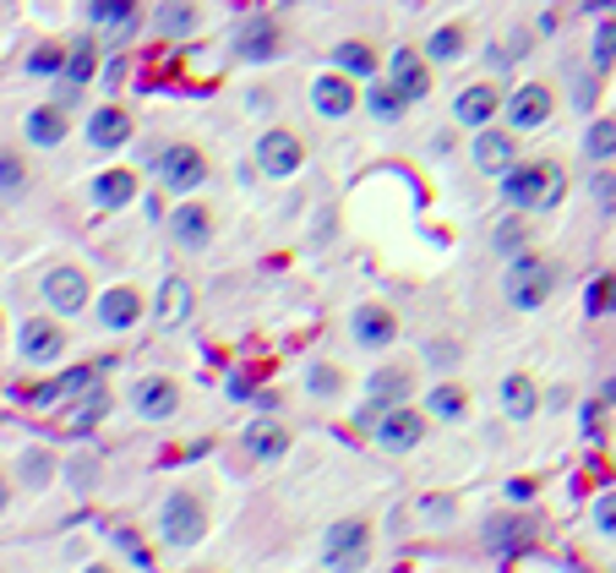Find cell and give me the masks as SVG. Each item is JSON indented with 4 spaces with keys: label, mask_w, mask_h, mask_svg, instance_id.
Returning a JSON list of instances; mask_svg holds the SVG:
<instances>
[{
    "label": "cell",
    "mask_w": 616,
    "mask_h": 573,
    "mask_svg": "<svg viewBox=\"0 0 616 573\" xmlns=\"http://www.w3.org/2000/svg\"><path fill=\"white\" fill-rule=\"evenodd\" d=\"M366 546H371L366 519H338V524L322 535V562H328V573H360V568H366Z\"/></svg>",
    "instance_id": "cell-2"
},
{
    "label": "cell",
    "mask_w": 616,
    "mask_h": 573,
    "mask_svg": "<svg viewBox=\"0 0 616 573\" xmlns=\"http://www.w3.org/2000/svg\"><path fill=\"white\" fill-rule=\"evenodd\" d=\"M137 317H143V295H137L132 284L104 290V301H99V322H104V328H115V333H121V328H132Z\"/></svg>",
    "instance_id": "cell-14"
},
{
    "label": "cell",
    "mask_w": 616,
    "mask_h": 573,
    "mask_svg": "<svg viewBox=\"0 0 616 573\" xmlns=\"http://www.w3.org/2000/svg\"><path fill=\"white\" fill-rule=\"evenodd\" d=\"M475 164L491 170V175H507L513 170V137L507 132H480L475 137Z\"/></svg>",
    "instance_id": "cell-20"
},
{
    "label": "cell",
    "mask_w": 616,
    "mask_h": 573,
    "mask_svg": "<svg viewBox=\"0 0 616 573\" xmlns=\"http://www.w3.org/2000/svg\"><path fill=\"white\" fill-rule=\"evenodd\" d=\"M453 115H458L464 126H485V121L496 115V88H485V83H480V88H464L458 105H453Z\"/></svg>",
    "instance_id": "cell-24"
},
{
    "label": "cell",
    "mask_w": 616,
    "mask_h": 573,
    "mask_svg": "<svg viewBox=\"0 0 616 573\" xmlns=\"http://www.w3.org/2000/svg\"><path fill=\"white\" fill-rule=\"evenodd\" d=\"M159 317H164V322H181V317H186V284H181V279H164V295H159Z\"/></svg>",
    "instance_id": "cell-35"
},
{
    "label": "cell",
    "mask_w": 616,
    "mask_h": 573,
    "mask_svg": "<svg viewBox=\"0 0 616 573\" xmlns=\"http://www.w3.org/2000/svg\"><path fill=\"white\" fill-rule=\"evenodd\" d=\"M529 491H534L529 480H513V486H507V497H513V502H529Z\"/></svg>",
    "instance_id": "cell-43"
},
{
    "label": "cell",
    "mask_w": 616,
    "mask_h": 573,
    "mask_svg": "<svg viewBox=\"0 0 616 573\" xmlns=\"http://www.w3.org/2000/svg\"><path fill=\"white\" fill-rule=\"evenodd\" d=\"M257 164H262L268 175H295V170H300V143H295L289 132H268V137L257 143Z\"/></svg>",
    "instance_id": "cell-12"
},
{
    "label": "cell",
    "mask_w": 616,
    "mask_h": 573,
    "mask_svg": "<svg viewBox=\"0 0 616 573\" xmlns=\"http://www.w3.org/2000/svg\"><path fill=\"white\" fill-rule=\"evenodd\" d=\"M551 263H540V257H518L513 263V273H507V301L518 306V312H534L545 295H551Z\"/></svg>",
    "instance_id": "cell-4"
},
{
    "label": "cell",
    "mask_w": 616,
    "mask_h": 573,
    "mask_svg": "<svg viewBox=\"0 0 616 573\" xmlns=\"http://www.w3.org/2000/svg\"><path fill=\"white\" fill-rule=\"evenodd\" d=\"M94 203H99V208H126V203H137V175H132V170H104V175L94 181Z\"/></svg>",
    "instance_id": "cell-21"
},
{
    "label": "cell",
    "mask_w": 616,
    "mask_h": 573,
    "mask_svg": "<svg viewBox=\"0 0 616 573\" xmlns=\"http://www.w3.org/2000/svg\"><path fill=\"white\" fill-rule=\"evenodd\" d=\"M0 192H7V203H17V192H23V164H17V154L0 159Z\"/></svg>",
    "instance_id": "cell-37"
},
{
    "label": "cell",
    "mask_w": 616,
    "mask_h": 573,
    "mask_svg": "<svg viewBox=\"0 0 616 573\" xmlns=\"http://www.w3.org/2000/svg\"><path fill=\"white\" fill-rule=\"evenodd\" d=\"M556 192H562V175L551 164H513L502 175V203L513 208H545Z\"/></svg>",
    "instance_id": "cell-1"
},
{
    "label": "cell",
    "mask_w": 616,
    "mask_h": 573,
    "mask_svg": "<svg viewBox=\"0 0 616 573\" xmlns=\"http://www.w3.org/2000/svg\"><path fill=\"white\" fill-rule=\"evenodd\" d=\"M338 72L344 77H360V83H377V50L371 45H360V39H349V45H338Z\"/></svg>",
    "instance_id": "cell-25"
},
{
    "label": "cell",
    "mask_w": 616,
    "mask_h": 573,
    "mask_svg": "<svg viewBox=\"0 0 616 573\" xmlns=\"http://www.w3.org/2000/svg\"><path fill=\"white\" fill-rule=\"evenodd\" d=\"M387 83L404 94V99H426V88H431V77H426V66H420V56L404 45V50H393V61H387Z\"/></svg>",
    "instance_id": "cell-11"
},
{
    "label": "cell",
    "mask_w": 616,
    "mask_h": 573,
    "mask_svg": "<svg viewBox=\"0 0 616 573\" xmlns=\"http://www.w3.org/2000/svg\"><path fill=\"white\" fill-rule=\"evenodd\" d=\"M594 524H600L605 535H616V497H600V502H594Z\"/></svg>",
    "instance_id": "cell-41"
},
{
    "label": "cell",
    "mask_w": 616,
    "mask_h": 573,
    "mask_svg": "<svg viewBox=\"0 0 616 573\" xmlns=\"http://www.w3.org/2000/svg\"><path fill=\"white\" fill-rule=\"evenodd\" d=\"M605 306H616V284H611V279H600V284H594V290H589V312H594V317H600V312H605Z\"/></svg>",
    "instance_id": "cell-40"
},
{
    "label": "cell",
    "mask_w": 616,
    "mask_h": 573,
    "mask_svg": "<svg viewBox=\"0 0 616 573\" xmlns=\"http://www.w3.org/2000/svg\"><path fill=\"white\" fill-rule=\"evenodd\" d=\"M28 143H34V148L66 143V115H61V105H39V110L28 115Z\"/></svg>",
    "instance_id": "cell-22"
},
{
    "label": "cell",
    "mask_w": 616,
    "mask_h": 573,
    "mask_svg": "<svg viewBox=\"0 0 616 573\" xmlns=\"http://www.w3.org/2000/svg\"><path fill=\"white\" fill-rule=\"evenodd\" d=\"M153 164H159V175H164L175 192H192V186H202V175H208V164H202L197 148H164Z\"/></svg>",
    "instance_id": "cell-7"
},
{
    "label": "cell",
    "mask_w": 616,
    "mask_h": 573,
    "mask_svg": "<svg viewBox=\"0 0 616 573\" xmlns=\"http://www.w3.org/2000/svg\"><path fill=\"white\" fill-rule=\"evenodd\" d=\"M507 121H513L518 132H534V126H545V121H551V88H540V83H523V88L507 99Z\"/></svg>",
    "instance_id": "cell-6"
},
{
    "label": "cell",
    "mask_w": 616,
    "mask_h": 573,
    "mask_svg": "<svg viewBox=\"0 0 616 573\" xmlns=\"http://www.w3.org/2000/svg\"><path fill=\"white\" fill-rule=\"evenodd\" d=\"M311 105H317V115H328V121L355 115V88H349V77H344V72H322V77L311 83Z\"/></svg>",
    "instance_id": "cell-5"
},
{
    "label": "cell",
    "mask_w": 616,
    "mask_h": 573,
    "mask_svg": "<svg viewBox=\"0 0 616 573\" xmlns=\"http://www.w3.org/2000/svg\"><path fill=\"white\" fill-rule=\"evenodd\" d=\"M61 350H66V333H61L56 322H45V317L23 322V355H28V361H56Z\"/></svg>",
    "instance_id": "cell-17"
},
{
    "label": "cell",
    "mask_w": 616,
    "mask_h": 573,
    "mask_svg": "<svg viewBox=\"0 0 616 573\" xmlns=\"http://www.w3.org/2000/svg\"><path fill=\"white\" fill-rule=\"evenodd\" d=\"M518 241H523L518 224H502V230H496V252H518Z\"/></svg>",
    "instance_id": "cell-42"
},
{
    "label": "cell",
    "mask_w": 616,
    "mask_h": 573,
    "mask_svg": "<svg viewBox=\"0 0 616 573\" xmlns=\"http://www.w3.org/2000/svg\"><path fill=\"white\" fill-rule=\"evenodd\" d=\"M616 61V23H600L594 28V66H611Z\"/></svg>",
    "instance_id": "cell-38"
},
{
    "label": "cell",
    "mask_w": 616,
    "mask_h": 573,
    "mask_svg": "<svg viewBox=\"0 0 616 573\" xmlns=\"http://www.w3.org/2000/svg\"><path fill=\"white\" fill-rule=\"evenodd\" d=\"M502 404H507L513 420H529V415L540 410V393H534L529 377H507V382H502Z\"/></svg>",
    "instance_id": "cell-26"
},
{
    "label": "cell",
    "mask_w": 616,
    "mask_h": 573,
    "mask_svg": "<svg viewBox=\"0 0 616 573\" xmlns=\"http://www.w3.org/2000/svg\"><path fill=\"white\" fill-rule=\"evenodd\" d=\"M159 529H164V540L170 546H197L202 540V529H208V513H202V502L197 497H186V491H175L164 508H159Z\"/></svg>",
    "instance_id": "cell-3"
},
{
    "label": "cell",
    "mask_w": 616,
    "mask_h": 573,
    "mask_svg": "<svg viewBox=\"0 0 616 573\" xmlns=\"http://www.w3.org/2000/svg\"><path fill=\"white\" fill-rule=\"evenodd\" d=\"M246 448H251L257 459H284V453H289V431H284L279 420H251V426H246Z\"/></svg>",
    "instance_id": "cell-23"
},
{
    "label": "cell",
    "mask_w": 616,
    "mask_h": 573,
    "mask_svg": "<svg viewBox=\"0 0 616 573\" xmlns=\"http://www.w3.org/2000/svg\"><path fill=\"white\" fill-rule=\"evenodd\" d=\"M132 404H137V415H148V420H164V415H175L181 393H175V382H164V377H148V382H137Z\"/></svg>",
    "instance_id": "cell-15"
},
{
    "label": "cell",
    "mask_w": 616,
    "mask_h": 573,
    "mask_svg": "<svg viewBox=\"0 0 616 573\" xmlns=\"http://www.w3.org/2000/svg\"><path fill=\"white\" fill-rule=\"evenodd\" d=\"M431 410H436L442 420H458V415H464V393H458L453 382H442V388H431Z\"/></svg>",
    "instance_id": "cell-36"
},
{
    "label": "cell",
    "mask_w": 616,
    "mask_h": 573,
    "mask_svg": "<svg viewBox=\"0 0 616 573\" xmlns=\"http://www.w3.org/2000/svg\"><path fill=\"white\" fill-rule=\"evenodd\" d=\"M66 77H72V83H88V77H94V39H77V45H72Z\"/></svg>",
    "instance_id": "cell-34"
},
{
    "label": "cell",
    "mask_w": 616,
    "mask_h": 573,
    "mask_svg": "<svg viewBox=\"0 0 616 573\" xmlns=\"http://www.w3.org/2000/svg\"><path fill=\"white\" fill-rule=\"evenodd\" d=\"M404 105H409V99H404L393 83H366V110H371L377 121H398Z\"/></svg>",
    "instance_id": "cell-27"
},
{
    "label": "cell",
    "mask_w": 616,
    "mask_h": 573,
    "mask_svg": "<svg viewBox=\"0 0 616 573\" xmlns=\"http://www.w3.org/2000/svg\"><path fill=\"white\" fill-rule=\"evenodd\" d=\"M426 50H431V61H458L464 56V28H436Z\"/></svg>",
    "instance_id": "cell-31"
},
{
    "label": "cell",
    "mask_w": 616,
    "mask_h": 573,
    "mask_svg": "<svg viewBox=\"0 0 616 573\" xmlns=\"http://www.w3.org/2000/svg\"><path fill=\"white\" fill-rule=\"evenodd\" d=\"M583 159H616V121H594L583 132Z\"/></svg>",
    "instance_id": "cell-30"
},
{
    "label": "cell",
    "mask_w": 616,
    "mask_h": 573,
    "mask_svg": "<svg viewBox=\"0 0 616 573\" xmlns=\"http://www.w3.org/2000/svg\"><path fill=\"white\" fill-rule=\"evenodd\" d=\"M77 393H99V371H72L66 382H50L39 399H45V404H56V399L66 404V399H77Z\"/></svg>",
    "instance_id": "cell-28"
},
{
    "label": "cell",
    "mask_w": 616,
    "mask_h": 573,
    "mask_svg": "<svg viewBox=\"0 0 616 573\" xmlns=\"http://www.w3.org/2000/svg\"><path fill=\"white\" fill-rule=\"evenodd\" d=\"M170 235L181 241V246H208V235H213V219H208V208L202 203H186V208H175V219H170Z\"/></svg>",
    "instance_id": "cell-16"
},
{
    "label": "cell",
    "mask_w": 616,
    "mask_h": 573,
    "mask_svg": "<svg viewBox=\"0 0 616 573\" xmlns=\"http://www.w3.org/2000/svg\"><path fill=\"white\" fill-rule=\"evenodd\" d=\"M420 431H426V420H420L409 404H393V410L377 420V442H382V448H393V453L415 448V442H420Z\"/></svg>",
    "instance_id": "cell-8"
},
{
    "label": "cell",
    "mask_w": 616,
    "mask_h": 573,
    "mask_svg": "<svg viewBox=\"0 0 616 573\" xmlns=\"http://www.w3.org/2000/svg\"><path fill=\"white\" fill-rule=\"evenodd\" d=\"M132 12H137V0H94V7H88V23H99V28H126Z\"/></svg>",
    "instance_id": "cell-29"
},
{
    "label": "cell",
    "mask_w": 616,
    "mask_h": 573,
    "mask_svg": "<svg viewBox=\"0 0 616 573\" xmlns=\"http://www.w3.org/2000/svg\"><path fill=\"white\" fill-rule=\"evenodd\" d=\"M192 23H197V12L186 7V0H164V7H159V28L164 34H186Z\"/></svg>",
    "instance_id": "cell-32"
},
{
    "label": "cell",
    "mask_w": 616,
    "mask_h": 573,
    "mask_svg": "<svg viewBox=\"0 0 616 573\" xmlns=\"http://www.w3.org/2000/svg\"><path fill=\"white\" fill-rule=\"evenodd\" d=\"M88 143L104 148V154H110V148H126V143H132V121H126L121 110H99V115L88 121Z\"/></svg>",
    "instance_id": "cell-19"
},
{
    "label": "cell",
    "mask_w": 616,
    "mask_h": 573,
    "mask_svg": "<svg viewBox=\"0 0 616 573\" xmlns=\"http://www.w3.org/2000/svg\"><path fill=\"white\" fill-rule=\"evenodd\" d=\"M83 573H110V568H104V562H94V568H83Z\"/></svg>",
    "instance_id": "cell-44"
},
{
    "label": "cell",
    "mask_w": 616,
    "mask_h": 573,
    "mask_svg": "<svg viewBox=\"0 0 616 573\" xmlns=\"http://www.w3.org/2000/svg\"><path fill=\"white\" fill-rule=\"evenodd\" d=\"M284 50V39H279V28L273 23H246L241 34H235V61H273Z\"/></svg>",
    "instance_id": "cell-10"
},
{
    "label": "cell",
    "mask_w": 616,
    "mask_h": 573,
    "mask_svg": "<svg viewBox=\"0 0 616 573\" xmlns=\"http://www.w3.org/2000/svg\"><path fill=\"white\" fill-rule=\"evenodd\" d=\"M45 301L56 312H83L88 306V279L77 268H56V273H45Z\"/></svg>",
    "instance_id": "cell-9"
},
{
    "label": "cell",
    "mask_w": 616,
    "mask_h": 573,
    "mask_svg": "<svg viewBox=\"0 0 616 573\" xmlns=\"http://www.w3.org/2000/svg\"><path fill=\"white\" fill-rule=\"evenodd\" d=\"M404 393H409V377H404L398 366H382V371L371 377V399L360 404V426H371V431H377V410H382V404H393V399H404Z\"/></svg>",
    "instance_id": "cell-13"
},
{
    "label": "cell",
    "mask_w": 616,
    "mask_h": 573,
    "mask_svg": "<svg viewBox=\"0 0 616 573\" xmlns=\"http://www.w3.org/2000/svg\"><path fill=\"white\" fill-rule=\"evenodd\" d=\"M61 72H66V61H61L56 45H39V50L28 56V77H61Z\"/></svg>",
    "instance_id": "cell-33"
},
{
    "label": "cell",
    "mask_w": 616,
    "mask_h": 573,
    "mask_svg": "<svg viewBox=\"0 0 616 573\" xmlns=\"http://www.w3.org/2000/svg\"><path fill=\"white\" fill-rule=\"evenodd\" d=\"M306 388H311L317 399H333V393H338V371H333V366H317V371L306 377Z\"/></svg>",
    "instance_id": "cell-39"
},
{
    "label": "cell",
    "mask_w": 616,
    "mask_h": 573,
    "mask_svg": "<svg viewBox=\"0 0 616 573\" xmlns=\"http://www.w3.org/2000/svg\"><path fill=\"white\" fill-rule=\"evenodd\" d=\"M349 328H355V339H360L366 350H382V344H393V333H398V322H393L382 306H360Z\"/></svg>",
    "instance_id": "cell-18"
}]
</instances>
